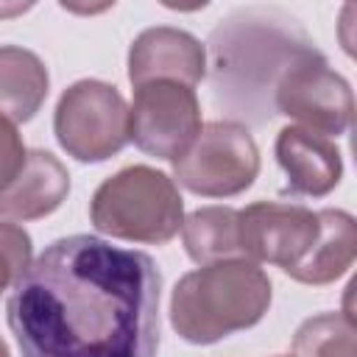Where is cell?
Listing matches in <instances>:
<instances>
[{
	"instance_id": "obj_1",
	"label": "cell",
	"mask_w": 357,
	"mask_h": 357,
	"mask_svg": "<svg viewBox=\"0 0 357 357\" xmlns=\"http://www.w3.org/2000/svg\"><path fill=\"white\" fill-rule=\"evenodd\" d=\"M162 273L95 234L45 245L17 279L6 321L22 357H156Z\"/></svg>"
},
{
	"instance_id": "obj_2",
	"label": "cell",
	"mask_w": 357,
	"mask_h": 357,
	"mask_svg": "<svg viewBox=\"0 0 357 357\" xmlns=\"http://www.w3.org/2000/svg\"><path fill=\"white\" fill-rule=\"evenodd\" d=\"M312 47L298 20L276 6L231 11L209 36V81L218 106L229 109L237 123L271 120L276 114L273 89L282 73Z\"/></svg>"
},
{
	"instance_id": "obj_3",
	"label": "cell",
	"mask_w": 357,
	"mask_h": 357,
	"mask_svg": "<svg viewBox=\"0 0 357 357\" xmlns=\"http://www.w3.org/2000/svg\"><path fill=\"white\" fill-rule=\"evenodd\" d=\"M273 298L268 273L231 257L184 273L170 293V326L192 346L218 343L234 332L257 326Z\"/></svg>"
},
{
	"instance_id": "obj_4",
	"label": "cell",
	"mask_w": 357,
	"mask_h": 357,
	"mask_svg": "<svg viewBox=\"0 0 357 357\" xmlns=\"http://www.w3.org/2000/svg\"><path fill=\"white\" fill-rule=\"evenodd\" d=\"M89 220L106 237L165 245L181 231L184 198L167 173L151 165H128L92 192Z\"/></svg>"
},
{
	"instance_id": "obj_5",
	"label": "cell",
	"mask_w": 357,
	"mask_h": 357,
	"mask_svg": "<svg viewBox=\"0 0 357 357\" xmlns=\"http://www.w3.org/2000/svg\"><path fill=\"white\" fill-rule=\"evenodd\" d=\"M53 134L67 156L89 165L106 162L128 145V103L117 86L81 78L61 92Z\"/></svg>"
},
{
	"instance_id": "obj_6",
	"label": "cell",
	"mask_w": 357,
	"mask_h": 357,
	"mask_svg": "<svg viewBox=\"0 0 357 357\" xmlns=\"http://www.w3.org/2000/svg\"><path fill=\"white\" fill-rule=\"evenodd\" d=\"M259 176V148L237 120L204 123L192 145L173 162V181L204 198L245 192Z\"/></svg>"
},
{
	"instance_id": "obj_7",
	"label": "cell",
	"mask_w": 357,
	"mask_h": 357,
	"mask_svg": "<svg viewBox=\"0 0 357 357\" xmlns=\"http://www.w3.org/2000/svg\"><path fill=\"white\" fill-rule=\"evenodd\" d=\"M273 112L326 139L343 137L354 117V95L349 81L329 67L326 56L312 47L298 56L273 89Z\"/></svg>"
},
{
	"instance_id": "obj_8",
	"label": "cell",
	"mask_w": 357,
	"mask_h": 357,
	"mask_svg": "<svg viewBox=\"0 0 357 357\" xmlns=\"http://www.w3.org/2000/svg\"><path fill=\"white\" fill-rule=\"evenodd\" d=\"M201 103L192 86L178 81H151L134 86L128 106V142L142 153L176 162L201 131Z\"/></svg>"
},
{
	"instance_id": "obj_9",
	"label": "cell",
	"mask_w": 357,
	"mask_h": 357,
	"mask_svg": "<svg viewBox=\"0 0 357 357\" xmlns=\"http://www.w3.org/2000/svg\"><path fill=\"white\" fill-rule=\"evenodd\" d=\"M321 234V215L304 204L254 201L237 209L240 254L251 262L282 268L287 276L312 254Z\"/></svg>"
},
{
	"instance_id": "obj_10",
	"label": "cell",
	"mask_w": 357,
	"mask_h": 357,
	"mask_svg": "<svg viewBox=\"0 0 357 357\" xmlns=\"http://www.w3.org/2000/svg\"><path fill=\"white\" fill-rule=\"evenodd\" d=\"M206 75V47L198 36L173 25H153L134 36L128 47V81L134 86L151 81L201 84Z\"/></svg>"
},
{
	"instance_id": "obj_11",
	"label": "cell",
	"mask_w": 357,
	"mask_h": 357,
	"mask_svg": "<svg viewBox=\"0 0 357 357\" xmlns=\"http://www.w3.org/2000/svg\"><path fill=\"white\" fill-rule=\"evenodd\" d=\"M273 156L287 178V192L293 195L324 198L343 178V153L335 139L301 126H284L276 134Z\"/></svg>"
},
{
	"instance_id": "obj_12",
	"label": "cell",
	"mask_w": 357,
	"mask_h": 357,
	"mask_svg": "<svg viewBox=\"0 0 357 357\" xmlns=\"http://www.w3.org/2000/svg\"><path fill=\"white\" fill-rule=\"evenodd\" d=\"M70 192V173L50 151H28L22 170L0 190V218L11 223L39 220L56 212Z\"/></svg>"
},
{
	"instance_id": "obj_13",
	"label": "cell",
	"mask_w": 357,
	"mask_h": 357,
	"mask_svg": "<svg viewBox=\"0 0 357 357\" xmlns=\"http://www.w3.org/2000/svg\"><path fill=\"white\" fill-rule=\"evenodd\" d=\"M50 89L45 61L20 45H0V117L28 123L42 109Z\"/></svg>"
},
{
	"instance_id": "obj_14",
	"label": "cell",
	"mask_w": 357,
	"mask_h": 357,
	"mask_svg": "<svg viewBox=\"0 0 357 357\" xmlns=\"http://www.w3.org/2000/svg\"><path fill=\"white\" fill-rule=\"evenodd\" d=\"M321 234L312 254L290 273L301 284H332L340 279L357 257V223L346 209H318Z\"/></svg>"
},
{
	"instance_id": "obj_15",
	"label": "cell",
	"mask_w": 357,
	"mask_h": 357,
	"mask_svg": "<svg viewBox=\"0 0 357 357\" xmlns=\"http://www.w3.org/2000/svg\"><path fill=\"white\" fill-rule=\"evenodd\" d=\"M184 251L195 265H209L240 254L237 209L231 206H198L181 223Z\"/></svg>"
},
{
	"instance_id": "obj_16",
	"label": "cell",
	"mask_w": 357,
	"mask_h": 357,
	"mask_svg": "<svg viewBox=\"0 0 357 357\" xmlns=\"http://www.w3.org/2000/svg\"><path fill=\"white\" fill-rule=\"evenodd\" d=\"M357 326L349 312H318L293 335V357H354Z\"/></svg>"
},
{
	"instance_id": "obj_17",
	"label": "cell",
	"mask_w": 357,
	"mask_h": 357,
	"mask_svg": "<svg viewBox=\"0 0 357 357\" xmlns=\"http://www.w3.org/2000/svg\"><path fill=\"white\" fill-rule=\"evenodd\" d=\"M31 234L11 220H0V296L25 273V268L31 265Z\"/></svg>"
},
{
	"instance_id": "obj_18",
	"label": "cell",
	"mask_w": 357,
	"mask_h": 357,
	"mask_svg": "<svg viewBox=\"0 0 357 357\" xmlns=\"http://www.w3.org/2000/svg\"><path fill=\"white\" fill-rule=\"evenodd\" d=\"M25 156H28V151L22 145L17 126L11 120L0 117V190L22 170Z\"/></svg>"
},
{
	"instance_id": "obj_19",
	"label": "cell",
	"mask_w": 357,
	"mask_h": 357,
	"mask_svg": "<svg viewBox=\"0 0 357 357\" xmlns=\"http://www.w3.org/2000/svg\"><path fill=\"white\" fill-rule=\"evenodd\" d=\"M0 357H11V351H8V346H6L3 337H0Z\"/></svg>"
},
{
	"instance_id": "obj_20",
	"label": "cell",
	"mask_w": 357,
	"mask_h": 357,
	"mask_svg": "<svg viewBox=\"0 0 357 357\" xmlns=\"http://www.w3.org/2000/svg\"><path fill=\"white\" fill-rule=\"evenodd\" d=\"M279 357H293V354H279Z\"/></svg>"
}]
</instances>
